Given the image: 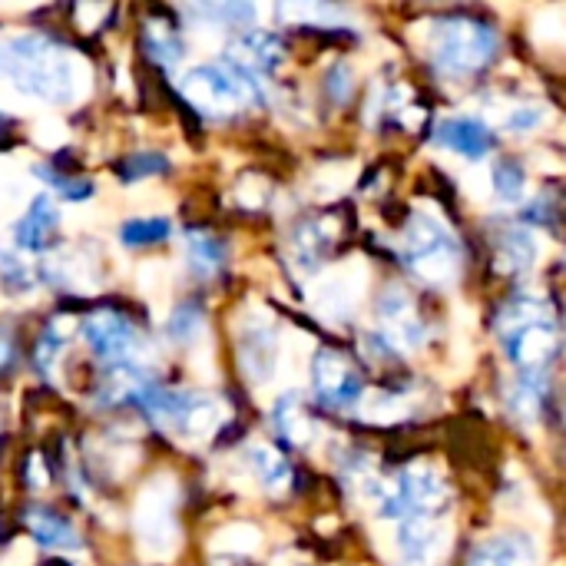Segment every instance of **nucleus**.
I'll use <instances>...</instances> for the list:
<instances>
[{"label": "nucleus", "instance_id": "obj_32", "mask_svg": "<svg viewBox=\"0 0 566 566\" xmlns=\"http://www.w3.org/2000/svg\"><path fill=\"white\" fill-rule=\"evenodd\" d=\"M262 544L259 531L252 524H235V527H226L219 537H216V547L222 554H232V557H242V554H252L255 547Z\"/></svg>", "mask_w": 566, "mask_h": 566}, {"label": "nucleus", "instance_id": "obj_10", "mask_svg": "<svg viewBox=\"0 0 566 566\" xmlns=\"http://www.w3.org/2000/svg\"><path fill=\"white\" fill-rule=\"evenodd\" d=\"M312 385L328 408H355L361 398L358 375L342 352H318L312 361Z\"/></svg>", "mask_w": 566, "mask_h": 566}, {"label": "nucleus", "instance_id": "obj_9", "mask_svg": "<svg viewBox=\"0 0 566 566\" xmlns=\"http://www.w3.org/2000/svg\"><path fill=\"white\" fill-rule=\"evenodd\" d=\"M239 358H242V368H245V378L265 385L275 378L279 371V358H282V345H279V335H275V325L265 312L252 315L242 322V332H239Z\"/></svg>", "mask_w": 566, "mask_h": 566}, {"label": "nucleus", "instance_id": "obj_27", "mask_svg": "<svg viewBox=\"0 0 566 566\" xmlns=\"http://www.w3.org/2000/svg\"><path fill=\"white\" fill-rule=\"evenodd\" d=\"M511 411L524 421V424H534L537 421V411H541V401H544V381L541 375H524L514 388H511Z\"/></svg>", "mask_w": 566, "mask_h": 566}, {"label": "nucleus", "instance_id": "obj_39", "mask_svg": "<svg viewBox=\"0 0 566 566\" xmlns=\"http://www.w3.org/2000/svg\"><path fill=\"white\" fill-rule=\"evenodd\" d=\"M13 365H17V342L7 328H0V378L10 375Z\"/></svg>", "mask_w": 566, "mask_h": 566}, {"label": "nucleus", "instance_id": "obj_25", "mask_svg": "<svg viewBox=\"0 0 566 566\" xmlns=\"http://www.w3.org/2000/svg\"><path fill=\"white\" fill-rule=\"evenodd\" d=\"M186 252H189V265H192V272H196V275H202V279L216 275V272L222 269V262H226V252H222L219 239H212L209 232H189V239H186Z\"/></svg>", "mask_w": 566, "mask_h": 566}, {"label": "nucleus", "instance_id": "obj_6", "mask_svg": "<svg viewBox=\"0 0 566 566\" xmlns=\"http://www.w3.org/2000/svg\"><path fill=\"white\" fill-rule=\"evenodd\" d=\"M448 504V484L431 464H411L398 478L385 481L378 511L381 517H434Z\"/></svg>", "mask_w": 566, "mask_h": 566}, {"label": "nucleus", "instance_id": "obj_7", "mask_svg": "<svg viewBox=\"0 0 566 566\" xmlns=\"http://www.w3.org/2000/svg\"><path fill=\"white\" fill-rule=\"evenodd\" d=\"M365 292H368V265H365V259H348V262L322 272L312 282L308 298H312V308L325 322H345L355 315Z\"/></svg>", "mask_w": 566, "mask_h": 566}, {"label": "nucleus", "instance_id": "obj_26", "mask_svg": "<svg viewBox=\"0 0 566 566\" xmlns=\"http://www.w3.org/2000/svg\"><path fill=\"white\" fill-rule=\"evenodd\" d=\"M491 189L504 206H517L527 196V172L517 163H497L491 169Z\"/></svg>", "mask_w": 566, "mask_h": 566}, {"label": "nucleus", "instance_id": "obj_4", "mask_svg": "<svg viewBox=\"0 0 566 566\" xmlns=\"http://www.w3.org/2000/svg\"><path fill=\"white\" fill-rule=\"evenodd\" d=\"M428 50L444 76H468L494 60L497 30L474 17H441L428 23Z\"/></svg>", "mask_w": 566, "mask_h": 566}, {"label": "nucleus", "instance_id": "obj_22", "mask_svg": "<svg viewBox=\"0 0 566 566\" xmlns=\"http://www.w3.org/2000/svg\"><path fill=\"white\" fill-rule=\"evenodd\" d=\"M332 232H335V226H328L325 219H318V222H305V226L295 232L292 249H295V262H298V269H305V272H315V269H318V262H322L325 249L332 245Z\"/></svg>", "mask_w": 566, "mask_h": 566}, {"label": "nucleus", "instance_id": "obj_16", "mask_svg": "<svg viewBox=\"0 0 566 566\" xmlns=\"http://www.w3.org/2000/svg\"><path fill=\"white\" fill-rule=\"evenodd\" d=\"M27 531L33 534V541L46 551H73L80 547V534L76 527L50 507H33L27 511Z\"/></svg>", "mask_w": 566, "mask_h": 566}, {"label": "nucleus", "instance_id": "obj_20", "mask_svg": "<svg viewBox=\"0 0 566 566\" xmlns=\"http://www.w3.org/2000/svg\"><path fill=\"white\" fill-rule=\"evenodd\" d=\"M537 262V239L527 229H511L497 242V269L507 275H521Z\"/></svg>", "mask_w": 566, "mask_h": 566}, {"label": "nucleus", "instance_id": "obj_18", "mask_svg": "<svg viewBox=\"0 0 566 566\" xmlns=\"http://www.w3.org/2000/svg\"><path fill=\"white\" fill-rule=\"evenodd\" d=\"M534 557V547L524 534H497L471 554L468 566H527Z\"/></svg>", "mask_w": 566, "mask_h": 566}, {"label": "nucleus", "instance_id": "obj_11", "mask_svg": "<svg viewBox=\"0 0 566 566\" xmlns=\"http://www.w3.org/2000/svg\"><path fill=\"white\" fill-rule=\"evenodd\" d=\"M451 527L434 517H411L398 531V554L405 566H434L448 557Z\"/></svg>", "mask_w": 566, "mask_h": 566}, {"label": "nucleus", "instance_id": "obj_13", "mask_svg": "<svg viewBox=\"0 0 566 566\" xmlns=\"http://www.w3.org/2000/svg\"><path fill=\"white\" fill-rule=\"evenodd\" d=\"M434 143L454 156L464 159H481L491 153L494 139H491V126L471 119V116H448L434 126Z\"/></svg>", "mask_w": 566, "mask_h": 566}, {"label": "nucleus", "instance_id": "obj_17", "mask_svg": "<svg viewBox=\"0 0 566 566\" xmlns=\"http://www.w3.org/2000/svg\"><path fill=\"white\" fill-rule=\"evenodd\" d=\"M229 60L259 76V73H269V70L282 66L285 50H282V40L272 36V33H249V36H242L232 46V56Z\"/></svg>", "mask_w": 566, "mask_h": 566}, {"label": "nucleus", "instance_id": "obj_5", "mask_svg": "<svg viewBox=\"0 0 566 566\" xmlns=\"http://www.w3.org/2000/svg\"><path fill=\"white\" fill-rule=\"evenodd\" d=\"M182 96L209 116H229L242 109L252 96H259V76L242 70L239 63H206L189 70L179 80Z\"/></svg>", "mask_w": 566, "mask_h": 566}, {"label": "nucleus", "instance_id": "obj_23", "mask_svg": "<svg viewBox=\"0 0 566 566\" xmlns=\"http://www.w3.org/2000/svg\"><path fill=\"white\" fill-rule=\"evenodd\" d=\"M272 418H275L279 434H282L289 444H308V441H312V434H315V424H312V418H308L305 405H302L295 395L279 398V405H275Z\"/></svg>", "mask_w": 566, "mask_h": 566}, {"label": "nucleus", "instance_id": "obj_31", "mask_svg": "<svg viewBox=\"0 0 566 566\" xmlns=\"http://www.w3.org/2000/svg\"><path fill=\"white\" fill-rule=\"evenodd\" d=\"M202 308L196 305V302H182L176 312H172V318H169V335H172V342H179V345H189V342H196V335L202 332Z\"/></svg>", "mask_w": 566, "mask_h": 566}, {"label": "nucleus", "instance_id": "obj_1", "mask_svg": "<svg viewBox=\"0 0 566 566\" xmlns=\"http://www.w3.org/2000/svg\"><path fill=\"white\" fill-rule=\"evenodd\" d=\"M0 76L20 93L46 103H70L83 80L73 53L36 33L0 40Z\"/></svg>", "mask_w": 566, "mask_h": 566}, {"label": "nucleus", "instance_id": "obj_41", "mask_svg": "<svg viewBox=\"0 0 566 566\" xmlns=\"http://www.w3.org/2000/svg\"><path fill=\"white\" fill-rule=\"evenodd\" d=\"M239 199L245 202V206H262V199H265V186L259 182V179H245L242 182V189H239Z\"/></svg>", "mask_w": 566, "mask_h": 566}, {"label": "nucleus", "instance_id": "obj_38", "mask_svg": "<svg viewBox=\"0 0 566 566\" xmlns=\"http://www.w3.org/2000/svg\"><path fill=\"white\" fill-rule=\"evenodd\" d=\"M60 348H63L60 332H56V328H46V332L40 335V342H36V368H40V371H50L53 361H56V355H60Z\"/></svg>", "mask_w": 566, "mask_h": 566}, {"label": "nucleus", "instance_id": "obj_8", "mask_svg": "<svg viewBox=\"0 0 566 566\" xmlns=\"http://www.w3.org/2000/svg\"><path fill=\"white\" fill-rule=\"evenodd\" d=\"M378 325H381V338L395 348V352H405V355H415L424 348L428 342V328L418 315V305L415 298L391 285L381 302H378Z\"/></svg>", "mask_w": 566, "mask_h": 566}, {"label": "nucleus", "instance_id": "obj_29", "mask_svg": "<svg viewBox=\"0 0 566 566\" xmlns=\"http://www.w3.org/2000/svg\"><path fill=\"white\" fill-rule=\"evenodd\" d=\"M169 219H129L123 229H119V239H123V245H129V249H143V245H156V242H163V239H169Z\"/></svg>", "mask_w": 566, "mask_h": 566}, {"label": "nucleus", "instance_id": "obj_12", "mask_svg": "<svg viewBox=\"0 0 566 566\" xmlns=\"http://www.w3.org/2000/svg\"><path fill=\"white\" fill-rule=\"evenodd\" d=\"M83 338L106 361H126L139 348V332L123 312H96L83 322Z\"/></svg>", "mask_w": 566, "mask_h": 566}, {"label": "nucleus", "instance_id": "obj_37", "mask_svg": "<svg viewBox=\"0 0 566 566\" xmlns=\"http://www.w3.org/2000/svg\"><path fill=\"white\" fill-rule=\"evenodd\" d=\"M325 86H328V96L332 99L345 103L352 96V90H355V70L348 63H335L328 70V76H325Z\"/></svg>", "mask_w": 566, "mask_h": 566}, {"label": "nucleus", "instance_id": "obj_3", "mask_svg": "<svg viewBox=\"0 0 566 566\" xmlns=\"http://www.w3.org/2000/svg\"><path fill=\"white\" fill-rule=\"evenodd\" d=\"M401 255L408 269L431 285H451L461 272V245L438 209L421 206L408 219L401 235Z\"/></svg>", "mask_w": 566, "mask_h": 566}, {"label": "nucleus", "instance_id": "obj_21", "mask_svg": "<svg viewBox=\"0 0 566 566\" xmlns=\"http://www.w3.org/2000/svg\"><path fill=\"white\" fill-rule=\"evenodd\" d=\"M408 411H411V401L395 391H365L355 405V415L368 424H395L408 418Z\"/></svg>", "mask_w": 566, "mask_h": 566}, {"label": "nucleus", "instance_id": "obj_30", "mask_svg": "<svg viewBox=\"0 0 566 566\" xmlns=\"http://www.w3.org/2000/svg\"><path fill=\"white\" fill-rule=\"evenodd\" d=\"M146 46L159 63H176L182 56V43H179L176 30L166 27V23H149L146 27Z\"/></svg>", "mask_w": 566, "mask_h": 566}, {"label": "nucleus", "instance_id": "obj_36", "mask_svg": "<svg viewBox=\"0 0 566 566\" xmlns=\"http://www.w3.org/2000/svg\"><path fill=\"white\" fill-rule=\"evenodd\" d=\"M40 176L60 192V196H66V199H86L90 192H93V186L86 182V179H73V176H63L60 169H40Z\"/></svg>", "mask_w": 566, "mask_h": 566}, {"label": "nucleus", "instance_id": "obj_14", "mask_svg": "<svg viewBox=\"0 0 566 566\" xmlns=\"http://www.w3.org/2000/svg\"><path fill=\"white\" fill-rule=\"evenodd\" d=\"M56 226H60L56 206L50 202V196H36L30 202V209L23 212V219L17 222L13 242L20 249H27V252H43V249H50V242L56 235Z\"/></svg>", "mask_w": 566, "mask_h": 566}, {"label": "nucleus", "instance_id": "obj_34", "mask_svg": "<svg viewBox=\"0 0 566 566\" xmlns=\"http://www.w3.org/2000/svg\"><path fill=\"white\" fill-rule=\"evenodd\" d=\"M0 282H3L7 292L20 295V292H30L33 289V272L13 252H0Z\"/></svg>", "mask_w": 566, "mask_h": 566}, {"label": "nucleus", "instance_id": "obj_28", "mask_svg": "<svg viewBox=\"0 0 566 566\" xmlns=\"http://www.w3.org/2000/svg\"><path fill=\"white\" fill-rule=\"evenodd\" d=\"M279 17L289 23H328V27H342L348 20V13L332 3H282Z\"/></svg>", "mask_w": 566, "mask_h": 566}, {"label": "nucleus", "instance_id": "obj_2", "mask_svg": "<svg viewBox=\"0 0 566 566\" xmlns=\"http://www.w3.org/2000/svg\"><path fill=\"white\" fill-rule=\"evenodd\" d=\"M501 342L524 375H541L560 348L554 308L544 295H514L501 312Z\"/></svg>", "mask_w": 566, "mask_h": 566}, {"label": "nucleus", "instance_id": "obj_33", "mask_svg": "<svg viewBox=\"0 0 566 566\" xmlns=\"http://www.w3.org/2000/svg\"><path fill=\"white\" fill-rule=\"evenodd\" d=\"M166 169H169V163L159 153H136V156H126L119 163V176L126 182H136V179H146V176H159Z\"/></svg>", "mask_w": 566, "mask_h": 566}, {"label": "nucleus", "instance_id": "obj_15", "mask_svg": "<svg viewBox=\"0 0 566 566\" xmlns=\"http://www.w3.org/2000/svg\"><path fill=\"white\" fill-rule=\"evenodd\" d=\"M484 113L491 126L504 133H534L551 119L547 103H514V99H494L491 106H484Z\"/></svg>", "mask_w": 566, "mask_h": 566}, {"label": "nucleus", "instance_id": "obj_24", "mask_svg": "<svg viewBox=\"0 0 566 566\" xmlns=\"http://www.w3.org/2000/svg\"><path fill=\"white\" fill-rule=\"evenodd\" d=\"M355 176H358V163H352V159H338V163H328V166H322L318 172H315V179H312V196L315 199H338L342 192H348V186L355 182Z\"/></svg>", "mask_w": 566, "mask_h": 566}, {"label": "nucleus", "instance_id": "obj_35", "mask_svg": "<svg viewBox=\"0 0 566 566\" xmlns=\"http://www.w3.org/2000/svg\"><path fill=\"white\" fill-rule=\"evenodd\" d=\"M534 36L551 46H566V17L560 10H541L534 17Z\"/></svg>", "mask_w": 566, "mask_h": 566}, {"label": "nucleus", "instance_id": "obj_19", "mask_svg": "<svg viewBox=\"0 0 566 566\" xmlns=\"http://www.w3.org/2000/svg\"><path fill=\"white\" fill-rule=\"evenodd\" d=\"M245 461H249L252 474L259 478V484H262L265 491H272V494L289 491V484H292V468H289V461H285L275 448H269V444H252V448L245 451Z\"/></svg>", "mask_w": 566, "mask_h": 566}, {"label": "nucleus", "instance_id": "obj_40", "mask_svg": "<svg viewBox=\"0 0 566 566\" xmlns=\"http://www.w3.org/2000/svg\"><path fill=\"white\" fill-rule=\"evenodd\" d=\"M468 192H471L474 199L491 196V192H494V189H491V172H488V169H474V172L468 176Z\"/></svg>", "mask_w": 566, "mask_h": 566}]
</instances>
